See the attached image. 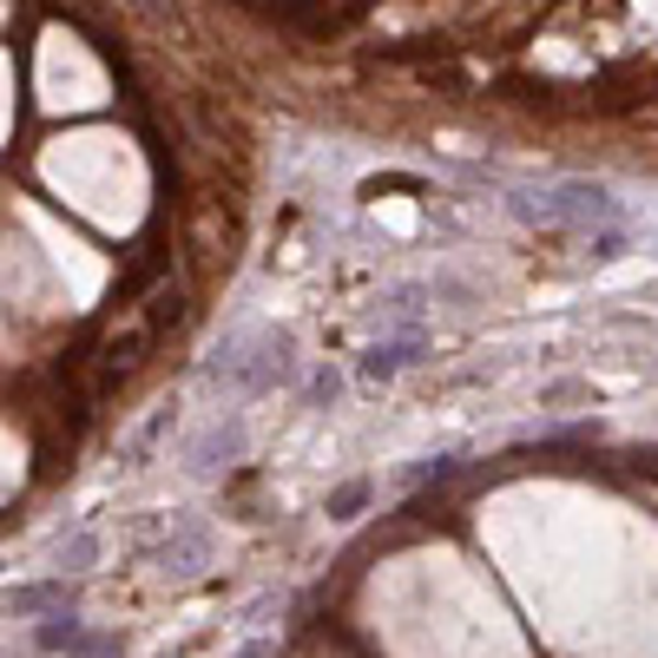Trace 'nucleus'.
Returning <instances> with one entry per match:
<instances>
[{
	"mask_svg": "<svg viewBox=\"0 0 658 658\" xmlns=\"http://www.w3.org/2000/svg\"><path fill=\"white\" fill-rule=\"evenodd\" d=\"M66 606V580H40V587H20V593H7V613H59Z\"/></svg>",
	"mask_w": 658,
	"mask_h": 658,
	"instance_id": "423d86ee",
	"label": "nucleus"
},
{
	"mask_svg": "<svg viewBox=\"0 0 658 658\" xmlns=\"http://www.w3.org/2000/svg\"><path fill=\"white\" fill-rule=\"evenodd\" d=\"M86 626H79V613L73 606H59V613H46L40 626H33V646L40 653H73V639H79Z\"/></svg>",
	"mask_w": 658,
	"mask_h": 658,
	"instance_id": "39448f33",
	"label": "nucleus"
},
{
	"mask_svg": "<svg viewBox=\"0 0 658 658\" xmlns=\"http://www.w3.org/2000/svg\"><path fill=\"white\" fill-rule=\"evenodd\" d=\"M158 567H165V573H178V580L204 573V567H211V534H204V527H185V534H171V540L158 547Z\"/></svg>",
	"mask_w": 658,
	"mask_h": 658,
	"instance_id": "20e7f679",
	"label": "nucleus"
},
{
	"mask_svg": "<svg viewBox=\"0 0 658 658\" xmlns=\"http://www.w3.org/2000/svg\"><path fill=\"white\" fill-rule=\"evenodd\" d=\"M283 376H290V343H283V336L231 343V349H218V363H211V382L231 389V395H264V389H277Z\"/></svg>",
	"mask_w": 658,
	"mask_h": 658,
	"instance_id": "f257e3e1",
	"label": "nucleus"
},
{
	"mask_svg": "<svg viewBox=\"0 0 658 658\" xmlns=\"http://www.w3.org/2000/svg\"><path fill=\"white\" fill-rule=\"evenodd\" d=\"M165 323H178V290H165L158 303L132 310V316L112 330V343L99 349V382H119V376H132V369H138V356L158 343V330H165Z\"/></svg>",
	"mask_w": 658,
	"mask_h": 658,
	"instance_id": "f03ea898",
	"label": "nucleus"
},
{
	"mask_svg": "<svg viewBox=\"0 0 658 658\" xmlns=\"http://www.w3.org/2000/svg\"><path fill=\"white\" fill-rule=\"evenodd\" d=\"M369 494H376L369 481H343V488L330 494V521H356V514L369 508Z\"/></svg>",
	"mask_w": 658,
	"mask_h": 658,
	"instance_id": "6e6552de",
	"label": "nucleus"
},
{
	"mask_svg": "<svg viewBox=\"0 0 658 658\" xmlns=\"http://www.w3.org/2000/svg\"><path fill=\"white\" fill-rule=\"evenodd\" d=\"M119 653H125V646H119V633H79L66 658H119Z\"/></svg>",
	"mask_w": 658,
	"mask_h": 658,
	"instance_id": "1a4fd4ad",
	"label": "nucleus"
},
{
	"mask_svg": "<svg viewBox=\"0 0 658 658\" xmlns=\"http://www.w3.org/2000/svg\"><path fill=\"white\" fill-rule=\"evenodd\" d=\"M237 658H270V646H264V639H257V646H244V653Z\"/></svg>",
	"mask_w": 658,
	"mask_h": 658,
	"instance_id": "9d476101",
	"label": "nucleus"
},
{
	"mask_svg": "<svg viewBox=\"0 0 658 658\" xmlns=\"http://www.w3.org/2000/svg\"><path fill=\"white\" fill-rule=\"evenodd\" d=\"M237 448H244V428H237V422H211V428L185 448V468H191V475H218L224 461H237Z\"/></svg>",
	"mask_w": 658,
	"mask_h": 658,
	"instance_id": "7ed1b4c3",
	"label": "nucleus"
},
{
	"mask_svg": "<svg viewBox=\"0 0 658 658\" xmlns=\"http://www.w3.org/2000/svg\"><path fill=\"white\" fill-rule=\"evenodd\" d=\"M99 560V534H73V540H59V580L66 573H86Z\"/></svg>",
	"mask_w": 658,
	"mask_h": 658,
	"instance_id": "0eeeda50",
	"label": "nucleus"
}]
</instances>
